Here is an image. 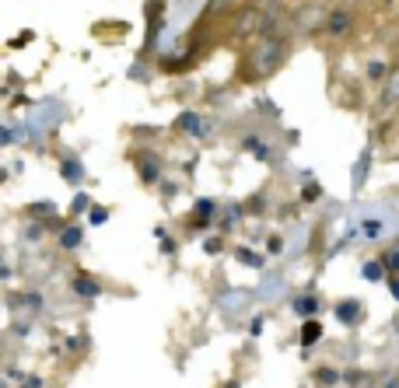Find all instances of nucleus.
Listing matches in <instances>:
<instances>
[{"label": "nucleus", "mask_w": 399, "mask_h": 388, "mask_svg": "<svg viewBox=\"0 0 399 388\" xmlns=\"http://www.w3.org/2000/svg\"><path fill=\"white\" fill-rule=\"evenodd\" d=\"M70 290H74V297H84V301H95V297L105 294V287L91 273H74L70 276Z\"/></svg>", "instance_id": "nucleus-7"}, {"label": "nucleus", "mask_w": 399, "mask_h": 388, "mask_svg": "<svg viewBox=\"0 0 399 388\" xmlns=\"http://www.w3.org/2000/svg\"><path fill=\"white\" fill-rule=\"evenodd\" d=\"M161 252H165V255H175V252H179V245H175L172 238H161Z\"/></svg>", "instance_id": "nucleus-36"}, {"label": "nucleus", "mask_w": 399, "mask_h": 388, "mask_svg": "<svg viewBox=\"0 0 399 388\" xmlns=\"http://www.w3.org/2000/svg\"><path fill=\"white\" fill-rule=\"evenodd\" d=\"M263 22H266V8H253V4H246L239 15H235V25H232V32H235V39H249V36H263Z\"/></svg>", "instance_id": "nucleus-2"}, {"label": "nucleus", "mask_w": 399, "mask_h": 388, "mask_svg": "<svg viewBox=\"0 0 399 388\" xmlns=\"http://www.w3.org/2000/svg\"><path fill=\"white\" fill-rule=\"evenodd\" d=\"M161 172H165V165H161L158 154L144 151V154L137 158V179H140L144 186H158V182H161Z\"/></svg>", "instance_id": "nucleus-6"}, {"label": "nucleus", "mask_w": 399, "mask_h": 388, "mask_svg": "<svg viewBox=\"0 0 399 388\" xmlns=\"http://www.w3.org/2000/svg\"><path fill=\"white\" fill-rule=\"evenodd\" d=\"M46 231H50V227H46L43 221H32V224H29V227L22 231V238H25V241H39V238H43Z\"/></svg>", "instance_id": "nucleus-26"}, {"label": "nucleus", "mask_w": 399, "mask_h": 388, "mask_svg": "<svg viewBox=\"0 0 399 388\" xmlns=\"http://www.w3.org/2000/svg\"><path fill=\"white\" fill-rule=\"evenodd\" d=\"M88 346H91L88 332H77V336H70V343H67V350H70V353H81V350H88Z\"/></svg>", "instance_id": "nucleus-29"}, {"label": "nucleus", "mask_w": 399, "mask_h": 388, "mask_svg": "<svg viewBox=\"0 0 399 388\" xmlns=\"http://www.w3.org/2000/svg\"><path fill=\"white\" fill-rule=\"evenodd\" d=\"M242 214H246V207H239V203H228V214L221 217V231H225V234H232V231L239 227Z\"/></svg>", "instance_id": "nucleus-19"}, {"label": "nucleus", "mask_w": 399, "mask_h": 388, "mask_svg": "<svg viewBox=\"0 0 399 388\" xmlns=\"http://www.w3.org/2000/svg\"><path fill=\"white\" fill-rule=\"evenodd\" d=\"M382 109H389V105H399V64L389 70V77H385V84H382Z\"/></svg>", "instance_id": "nucleus-13"}, {"label": "nucleus", "mask_w": 399, "mask_h": 388, "mask_svg": "<svg viewBox=\"0 0 399 388\" xmlns=\"http://www.w3.org/2000/svg\"><path fill=\"white\" fill-rule=\"evenodd\" d=\"M253 301H256V290H249V287H225L218 294V308L225 315H242V311H249Z\"/></svg>", "instance_id": "nucleus-3"}, {"label": "nucleus", "mask_w": 399, "mask_h": 388, "mask_svg": "<svg viewBox=\"0 0 399 388\" xmlns=\"http://www.w3.org/2000/svg\"><path fill=\"white\" fill-rule=\"evenodd\" d=\"M235 259H239L242 266H249V269H266V255H259V252L249 248V245H239V248H235Z\"/></svg>", "instance_id": "nucleus-17"}, {"label": "nucleus", "mask_w": 399, "mask_h": 388, "mask_svg": "<svg viewBox=\"0 0 399 388\" xmlns=\"http://www.w3.org/2000/svg\"><path fill=\"white\" fill-rule=\"evenodd\" d=\"M263 325H266V322H263V315H256V318L249 322V336H259V332H263Z\"/></svg>", "instance_id": "nucleus-35"}, {"label": "nucleus", "mask_w": 399, "mask_h": 388, "mask_svg": "<svg viewBox=\"0 0 399 388\" xmlns=\"http://www.w3.org/2000/svg\"><path fill=\"white\" fill-rule=\"evenodd\" d=\"M60 175H63V182L81 186L84 175H88V168H84V161H81L77 154H60Z\"/></svg>", "instance_id": "nucleus-9"}, {"label": "nucleus", "mask_w": 399, "mask_h": 388, "mask_svg": "<svg viewBox=\"0 0 399 388\" xmlns=\"http://www.w3.org/2000/svg\"><path fill=\"white\" fill-rule=\"evenodd\" d=\"M218 214V203L214 200H196V207H193V217H200V221H211Z\"/></svg>", "instance_id": "nucleus-23"}, {"label": "nucleus", "mask_w": 399, "mask_h": 388, "mask_svg": "<svg viewBox=\"0 0 399 388\" xmlns=\"http://www.w3.org/2000/svg\"><path fill=\"white\" fill-rule=\"evenodd\" d=\"M105 221H109V210L105 207H91L88 210V227H102Z\"/></svg>", "instance_id": "nucleus-27"}, {"label": "nucleus", "mask_w": 399, "mask_h": 388, "mask_svg": "<svg viewBox=\"0 0 399 388\" xmlns=\"http://www.w3.org/2000/svg\"><path fill=\"white\" fill-rule=\"evenodd\" d=\"M284 64H287V43L280 36H259V43L242 60V77L249 84H259V81H270Z\"/></svg>", "instance_id": "nucleus-1"}, {"label": "nucleus", "mask_w": 399, "mask_h": 388, "mask_svg": "<svg viewBox=\"0 0 399 388\" xmlns=\"http://www.w3.org/2000/svg\"><path fill=\"white\" fill-rule=\"evenodd\" d=\"M382 262H385L389 276H399V248H392V252H382Z\"/></svg>", "instance_id": "nucleus-28"}, {"label": "nucleus", "mask_w": 399, "mask_h": 388, "mask_svg": "<svg viewBox=\"0 0 399 388\" xmlns=\"http://www.w3.org/2000/svg\"><path fill=\"white\" fill-rule=\"evenodd\" d=\"M361 276H364L368 283H385V280H389V269H385L382 259H368V262L361 266Z\"/></svg>", "instance_id": "nucleus-18"}, {"label": "nucleus", "mask_w": 399, "mask_h": 388, "mask_svg": "<svg viewBox=\"0 0 399 388\" xmlns=\"http://www.w3.org/2000/svg\"><path fill=\"white\" fill-rule=\"evenodd\" d=\"M319 339H322V322H319V318H305V322H301V332H298L301 350H312Z\"/></svg>", "instance_id": "nucleus-15"}, {"label": "nucleus", "mask_w": 399, "mask_h": 388, "mask_svg": "<svg viewBox=\"0 0 399 388\" xmlns=\"http://www.w3.org/2000/svg\"><path fill=\"white\" fill-rule=\"evenodd\" d=\"M15 332H18V336H29V332H32V322H15Z\"/></svg>", "instance_id": "nucleus-39"}, {"label": "nucleus", "mask_w": 399, "mask_h": 388, "mask_svg": "<svg viewBox=\"0 0 399 388\" xmlns=\"http://www.w3.org/2000/svg\"><path fill=\"white\" fill-rule=\"evenodd\" d=\"M287 290V280L280 273H270L259 287H256V301H280V294Z\"/></svg>", "instance_id": "nucleus-12"}, {"label": "nucleus", "mask_w": 399, "mask_h": 388, "mask_svg": "<svg viewBox=\"0 0 399 388\" xmlns=\"http://www.w3.org/2000/svg\"><path fill=\"white\" fill-rule=\"evenodd\" d=\"M242 151H246V154H253L256 161H270V154H273L259 133H246V137H242Z\"/></svg>", "instance_id": "nucleus-14"}, {"label": "nucleus", "mask_w": 399, "mask_h": 388, "mask_svg": "<svg viewBox=\"0 0 399 388\" xmlns=\"http://www.w3.org/2000/svg\"><path fill=\"white\" fill-rule=\"evenodd\" d=\"M204 252H207V255H218V252H225V238H207V241H204Z\"/></svg>", "instance_id": "nucleus-33"}, {"label": "nucleus", "mask_w": 399, "mask_h": 388, "mask_svg": "<svg viewBox=\"0 0 399 388\" xmlns=\"http://www.w3.org/2000/svg\"><path fill=\"white\" fill-rule=\"evenodd\" d=\"M315 381H319L322 388H336V385L343 381V374H340L336 367H319V371H315Z\"/></svg>", "instance_id": "nucleus-21"}, {"label": "nucleus", "mask_w": 399, "mask_h": 388, "mask_svg": "<svg viewBox=\"0 0 399 388\" xmlns=\"http://www.w3.org/2000/svg\"><path fill=\"white\" fill-rule=\"evenodd\" d=\"M22 378H25V374H22L15 364H11V367H8V381H22Z\"/></svg>", "instance_id": "nucleus-40"}, {"label": "nucleus", "mask_w": 399, "mask_h": 388, "mask_svg": "<svg viewBox=\"0 0 399 388\" xmlns=\"http://www.w3.org/2000/svg\"><path fill=\"white\" fill-rule=\"evenodd\" d=\"M0 276H4V283H11V280H15V266H11V262H4V269H0Z\"/></svg>", "instance_id": "nucleus-38"}, {"label": "nucleus", "mask_w": 399, "mask_h": 388, "mask_svg": "<svg viewBox=\"0 0 399 388\" xmlns=\"http://www.w3.org/2000/svg\"><path fill=\"white\" fill-rule=\"evenodd\" d=\"M322 36H329V39H347L350 32H354V15L347 11V8H333L326 18H322V29H319Z\"/></svg>", "instance_id": "nucleus-4"}, {"label": "nucleus", "mask_w": 399, "mask_h": 388, "mask_svg": "<svg viewBox=\"0 0 399 388\" xmlns=\"http://www.w3.org/2000/svg\"><path fill=\"white\" fill-rule=\"evenodd\" d=\"M22 308H25L29 315H39V311H43V294H39V290H25V294H22Z\"/></svg>", "instance_id": "nucleus-22"}, {"label": "nucleus", "mask_w": 399, "mask_h": 388, "mask_svg": "<svg viewBox=\"0 0 399 388\" xmlns=\"http://www.w3.org/2000/svg\"><path fill=\"white\" fill-rule=\"evenodd\" d=\"M246 0H207V11L211 15H228V11H242Z\"/></svg>", "instance_id": "nucleus-20"}, {"label": "nucleus", "mask_w": 399, "mask_h": 388, "mask_svg": "<svg viewBox=\"0 0 399 388\" xmlns=\"http://www.w3.org/2000/svg\"><path fill=\"white\" fill-rule=\"evenodd\" d=\"M88 210H91V196H88V193H77L74 203H70V217H81V214H88Z\"/></svg>", "instance_id": "nucleus-24"}, {"label": "nucleus", "mask_w": 399, "mask_h": 388, "mask_svg": "<svg viewBox=\"0 0 399 388\" xmlns=\"http://www.w3.org/2000/svg\"><path fill=\"white\" fill-rule=\"evenodd\" d=\"M319 311H322V304H319V297H315V294H308V290H305V294H298V297L291 301V315H294V318H301V322H305V318H319Z\"/></svg>", "instance_id": "nucleus-10"}, {"label": "nucleus", "mask_w": 399, "mask_h": 388, "mask_svg": "<svg viewBox=\"0 0 399 388\" xmlns=\"http://www.w3.org/2000/svg\"><path fill=\"white\" fill-rule=\"evenodd\" d=\"M284 248H287V241H284L280 234H270V241H266V252H270V255H280Z\"/></svg>", "instance_id": "nucleus-31"}, {"label": "nucleus", "mask_w": 399, "mask_h": 388, "mask_svg": "<svg viewBox=\"0 0 399 388\" xmlns=\"http://www.w3.org/2000/svg\"><path fill=\"white\" fill-rule=\"evenodd\" d=\"M280 0H259V8H277Z\"/></svg>", "instance_id": "nucleus-41"}, {"label": "nucleus", "mask_w": 399, "mask_h": 388, "mask_svg": "<svg viewBox=\"0 0 399 388\" xmlns=\"http://www.w3.org/2000/svg\"><path fill=\"white\" fill-rule=\"evenodd\" d=\"M368 172H371V147H364V154H361L357 165H354V175H350V189H354V193H361V186L368 182Z\"/></svg>", "instance_id": "nucleus-16"}, {"label": "nucleus", "mask_w": 399, "mask_h": 388, "mask_svg": "<svg viewBox=\"0 0 399 388\" xmlns=\"http://www.w3.org/2000/svg\"><path fill=\"white\" fill-rule=\"evenodd\" d=\"M57 245L63 252H77L84 245V224H63V231H57Z\"/></svg>", "instance_id": "nucleus-11"}, {"label": "nucleus", "mask_w": 399, "mask_h": 388, "mask_svg": "<svg viewBox=\"0 0 399 388\" xmlns=\"http://www.w3.org/2000/svg\"><path fill=\"white\" fill-rule=\"evenodd\" d=\"M319 196H322V189H319V182H312V186H305V189H301V200H305V203H315Z\"/></svg>", "instance_id": "nucleus-32"}, {"label": "nucleus", "mask_w": 399, "mask_h": 388, "mask_svg": "<svg viewBox=\"0 0 399 388\" xmlns=\"http://www.w3.org/2000/svg\"><path fill=\"white\" fill-rule=\"evenodd\" d=\"M263 210H266V196H263V193H256V196H249V200H246V214L259 217Z\"/></svg>", "instance_id": "nucleus-25"}, {"label": "nucleus", "mask_w": 399, "mask_h": 388, "mask_svg": "<svg viewBox=\"0 0 399 388\" xmlns=\"http://www.w3.org/2000/svg\"><path fill=\"white\" fill-rule=\"evenodd\" d=\"M333 315H336V322H340V325L354 329V325H361V322H364V304H361L357 297H343V301H336V304H333Z\"/></svg>", "instance_id": "nucleus-5"}, {"label": "nucleus", "mask_w": 399, "mask_h": 388, "mask_svg": "<svg viewBox=\"0 0 399 388\" xmlns=\"http://www.w3.org/2000/svg\"><path fill=\"white\" fill-rule=\"evenodd\" d=\"M221 388H242V381H235V378H232V381H225Z\"/></svg>", "instance_id": "nucleus-42"}, {"label": "nucleus", "mask_w": 399, "mask_h": 388, "mask_svg": "<svg viewBox=\"0 0 399 388\" xmlns=\"http://www.w3.org/2000/svg\"><path fill=\"white\" fill-rule=\"evenodd\" d=\"M382 4H399V0H382Z\"/></svg>", "instance_id": "nucleus-43"}, {"label": "nucleus", "mask_w": 399, "mask_h": 388, "mask_svg": "<svg viewBox=\"0 0 399 388\" xmlns=\"http://www.w3.org/2000/svg\"><path fill=\"white\" fill-rule=\"evenodd\" d=\"M22 388H46V381H43L39 374H25V378H22Z\"/></svg>", "instance_id": "nucleus-34"}, {"label": "nucleus", "mask_w": 399, "mask_h": 388, "mask_svg": "<svg viewBox=\"0 0 399 388\" xmlns=\"http://www.w3.org/2000/svg\"><path fill=\"white\" fill-rule=\"evenodd\" d=\"M389 70H392V67H385V64H378V60H375V64H368V70H364V74H368V81H382Z\"/></svg>", "instance_id": "nucleus-30"}, {"label": "nucleus", "mask_w": 399, "mask_h": 388, "mask_svg": "<svg viewBox=\"0 0 399 388\" xmlns=\"http://www.w3.org/2000/svg\"><path fill=\"white\" fill-rule=\"evenodd\" d=\"M175 130L179 133H186V137H207V119L200 116V112H193V109H186V112H179V119H175Z\"/></svg>", "instance_id": "nucleus-8"}, {"label": "nucleus", "mask_w": 399, "mask_h": 388, "mask_svg": "<svg viewBox=\"0 0 399 388\" xmlns=\"http://www.w3.org/2000/svg\"><path fill=\"white\" fill-rule=\"evenodd\" d=\"M385 287H389V294L399 301V276H389V280H385Z\"/></svg>", "instance_id": "nucleus-37"}]
</instances>
